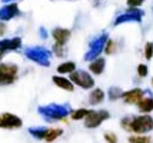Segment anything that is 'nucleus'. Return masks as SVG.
<instances>
[{
    "label": "nucleus",
    "instance_id": "nucleus-23",
    "mask_svg": "<svg viewBox=\"0 0 153 143\" xmlns=\"http://www.w3.org/2000/svg\"><path fill=\"white\" fill-rule=\"evenodd\" d=\"M147 72H149V70H147L146 64H139V66H137V75H139L140 77H146Z\"/></svg>",
    "mask_w": 153,
    "mask_h": 143
},
{
    "label": "nucleus",
    "instance_id": "nucleus-20",
    "mask_svg": "<svg viewBox=\"0 0 153 143\" xmlns=\"http://www.w3.org/2000/svg\"><path fill=\"white\" fill-rule=\"evenodd\" d=\"M145 57H146L147 60H150L153 57V43H146V46H145Z\"/></svg>",
    "mask_w": 153,
    "mask_h": 143
},
{
    "label": "nucleus",
    "instance_id": "nucleus-26",
    "mask_svg": "<svg viewBox=\"0 0 153 143\" xmlns=\"http://www.w3.org/2000/svg\"><path fill=\"white\" fill-rule=\"evenodd\" d=\"M152 84H153V79H152Z\"/></svg>",
    "mask_w": 153,
    "mask_h": 143
},
{
    "label": "nucleus",
    "instance_id": "nucleus-2",
    "mask_svg": "<svg viewBox=\"0 0 153 143\" xmlns=\"http://www.w3.org/2000/svg\"><path fill=\"white\" fill-rule=\"evenodd\" d=\"M109 112L106 110H90V113L85 119V126L87 129H94L100 126L106 119H109Z\"/></svg>",
    "mask_w": 153,
    "mask_h": 143
},
{
    "label": "nucleus",
    "instance_id": "nucleus-1",
    "mask_svg": "<svg viewBox=\"0 0 153 143\" xmlns=\"http://www.w3.org/2000/svg\"><path fill=\"white\" fill-rule=\"evenodd\" d=\"M153 130V119L149 115H142L136 116L132 119V124H130V132L134 135H145L147 132Z\"/></svg>",
    "mask_w": 153,
    "mask_h": 143
},
{
    "label": "nucleus",
    "instance_id": "nucleus-12",
    "mask_svg": "<svg viewBox=\"0 0 153 143\" xmlns=\"http://www.w3.org/2000/svg\"><path fill=\"white\" fill-rule=\"evenodd\" d=\"M20 46V39L16 37V39H12V40H4L0 43V56H1V52L4 53V50L7 49H14Z\"/></svg>",
    "mask_w": 153,
    "mask_h": 143
},
{
    "label": "nucleus",
    "instance_id": "nucleus-11",
    "mask_svg": "<svg viewBox=\"0 0 153 143\" xmlns=\"http://www.w3.org/2000/svg\"><path fill=\"white\" fill-rule=\"evenodd\" d=\"M53 82L59 86V87L65 89V90H67V92H73V83L70 82V80H67V79H65V77H60V76H54L53 77Z\"/></svg>",
    "mask_w": 153,
    "mask_h": 143
},
{
    "label": "nucleus",
    "instance_id": "nucleus-19",
    "mask_svg": "<svg viewBox=\"0 0 153 143\" xmlns=\"http://www.w3.org/2000/svg\"><path fill=\"white\" fill-rule=\"evenodd\" d=\"M132 119H133V117H129V116H127V117H123V119H122V122H120V126H122L123 129L126 130V132H130V124H132Z\"/></svg>",
    "mask_w": 153,
    "mask_h": 143
},
{
    "label": "nucleus",
    "instance_id": "nucleus-5",
    "mask_svg": "<svg viewBox=\"0 0 153 143\" xmlns=\"http://www.w3.org/2000/svg\"><path fill=\"white\" fill-rule=\"evenodd\" d=\"M20 126H22L20 117L10 115V113L0 115V127H3V129H19Z\"/></svg>",
    "mask_w": 153,
    "mask_h": 143
},
{
    "label": "nucleus",
    "instance_id": "nucleus-4",
    "mask_svg": "<svg viewBox=\"0 0 153 143\" xmlns=\"http://www.w3.org/2000/svg\"><path fill=\"white\" fill-rule=\"evenodd\" d=\"M16 75H17V66L0 63V84L1 86L13 83Z\"/></svg>",
    "mask_w": 153,
    "mask_h": 143
},
{
    "label": "nucleus",
    "instance_id": "nucleus-17",
    "mask_svg": "<svg viewBox=\"0 0 153 143\" xmlns=\"http://www.w3.org/2000/svg\"><path fill=\"white\" fill-rule=\"evenodd\" d=\"M89 113H90V110H87V109H79V110H76V112H73V113H72V119H73V120L86 119Z\"/></svg>",
    "mask_w": 153,
    "mask_h": 143
},
{
    "label": "nucleus",
    "instance_id": "nucleus-8",
    "mask_svg": "<svg viewBox=\"0 0 153 143\" xmlns=\"http://www.w3.org/2000/svg\"><path fill=\"white\" fill-rule=\"evenodd\" d=\"M89 70L94 73V75H102L105 70V59L103 57H97L96 60H93L89 64Z\"/></svg>",
    "mask_w": 153,
    "mask_h": 143
},
{
    "label": "nucleus",
    "instance_id": "nucleus-3",
    "mask_svg": "<svg viewBox=\"0 0 153 143\" xmlns=\"http://www.w3.org/2000/svg\"><path fill=\"white\" fill-rule=\"evenodd\" d=\"M70 80L72 83H76L77 86H80L82 89H92L94 86L93 77L89 75L85 70H76L70 75Z\"/></svg>",
    "mask_w": 153,
    "mask_h": 143
},
{
    "label": "nucleus",
    "instance_id": "nucleus-16",
    "mask_svg": "<svg viewBox=\"0 0 153 143\" xmlns=\"http://www.w3.org/2000/svg\"><path fill=\"white\" fill-rule=\"evenodd\" d=\"M17 13V7L16 4H12V6H7L4 10L0 12V19H10L13 17V14Z\"/></svg>",
    "mask_w": 153,
    "mask_h": 143
},
{
    "label": "nucleus",
    "instance_id": "nucleus-21",
    "mask_svg": "<svg viewBox=\"0 0 153 143\" xmlns=\"http://www.w3.org/2000/svg\"><path fill=\"white\" fill-rule=\"evenodd\" d=\"M127 1V6L130 10H134V9H137L140 4H143V1L145 0H126Z\"/></svg>",
    "mask_w": 153,
    "mask_h": 143
},
{
    "label": "nucleus",
    "instance_id": "nucleus-7",
    "mask_svg": "<svg viewBox=\"0 0 153 143\" xmlns=\"http://www.w3.org/2000/svg\"><path fill=\"white\" fill-rule=\"evenodd\" d=\"M52 34H53V39L56 40V43L59 46H63L67 41V39L70 37V30H67V29H54Z\"/></svg>",
    "mask_w": 153,
    "mask_h": 143
},
{
    "label": "nucleus",
    "instance_id": "nucleus-6",
    "mask_svg": "<svg viewBox=\"0 0 153 143\" xmlns=\"http://www.w3.org/2000/svg\"><path fill=\"white\" fill-rule=\"evenodd\" d=\"M143 96H145V92L142 89H132L129 92H125L123 96H122V99L127 104H139L142 102V99H143Z\"/></svg>",
    "mask_w": 153,
    "mask_h": 143
},
{
    "label": "nucleus",
    "instance_id": "nucleus-10",
    "mask_svg": "<svg viewBox=\"0 0 153 143\" xmlns=\"http://www.w3.org/2000/svg\"><path fill=\"white\" fill-rule=\"evenodd\" d=\"M105 100V92L102 89H94L93 92L90 93V97H89V102L90 104H100V103Z\"/></svg>",
    "mask_w": 153,
    "mask_h": 143
},
{
    "label": "nucleus",
    "instance_id": "nucleus-13",
    "mask_svg": "<svg viewBox=\"0 0 153 143\" xmlns=\"http://www.w3.org/2000/svg\"><path fill=\"white\" fill-rule=\"evenodd\" d=\"M57 72L59 73H73L76 72V64H74L73 61H66V63H62L57 66Z\"/></svg>",
    "mask_w": 153,
    "mask_h": 143
},
{
    "label": "nucleus",
    "instance_id": "nucleus-15",
    "mask_svg": "<svg viewBox=\"0 0 153 143\" xmlns=\"http://www.w3.org/2000/svg\"><path fill=\"white\" fill-rule=\"evenodd\" d=\"M152 137L146 135H133L129 136V143H152Z\"/></svg>",
    "mask_w": 153,
    "mask_h": 143
},
{
    "label": "nucleus",
    "instance_id": "nucleus-9",
    "mask_svg": "<svg viewBox=\"0 0 153 143\" xmlns=\"http://www.w3.org/2000/svg\"><path fill=\"white\" fill-rule=\"evenodd\" d=\"M137 107L143 115H147V113L153 112V97H143L142 102L137 104Z\"/></svg>",
    "mask_w": 153,
    "mask_h": 143
},
{
    "label": "nucleus",
    "instance_id": "nucleus-14",
    "mask_svg": "<svg viewBox=\"0 0 153 143\" xmlns=\"http://www.w3.org/2000/svg\"><path fill=\"white\" fill-rule=\"evenodd\" d=\"M62 133H63L62 129H47L46 135H45V140L49 143L53 142V140H56L59 136H62Z\"/></svg>",
    "mask_w": 153,
    "mask_h": 143
},
{
    "label": "nucleus",
    "instance_id": "nucleus-25",
    "mask_svg": "<svg viewBox=\"0 0 153 143\" xmlns=\"http://www.w3.org/2000/svg\"><path fill=\"white\" fill-rule=\"evenodd\" d=\"M4 30H6V27H4V24H1V23H0V36H1L3 33H4Z\"/></svg>",
    "mask_w": 153,
    "mask_h": 143
},
{
    "label": "nucleus",
    "instance_id": "nucleus-24",
    "mask_svg": "<svg viewBox=\"0 0 153 143\" xmlns=\"http://www.w3.org/2000/svg\"><path fill=\"white\" fill-rule=\"evenodd\" d=\"M113 50H114V41L113 40H107L106 46H105V52H106V55L113 53Z\"/></svg>",
    "mask_w": 153,
    "mask_h": 143
},
{
    "label": "nucleus",
    "instance_id": "nucleus-18",
    "mask_svg": "<svg viewBox=\"0 0 153 143\" xmlns=\"http://www.w3.org/2000/svg\"><path fill=\"white\" fill-rule=\"evenodd\" d=\"M122 96H123V92L119 87H112L109 90V99L110 100H116L117 97H122Z\"/></svg>",
    "mask_w": 153,
    "mask_h": 143
},
{
    "label": "nucleus",
    "instance_id": "nucleus-22",
    "mask_svg": "<svg viewBox=\"0 0 153 143\" xmlns=\"http://www.w3.org/2000/svg\"><path fill=\"white\" fill-rule=\"evenodd\" d=\"M105 140L107 143H117V136L112 132H107V133H105Z\"/></svg>",
    "mask_w": 153,
    "mask_h": 143
}]
</instances>
